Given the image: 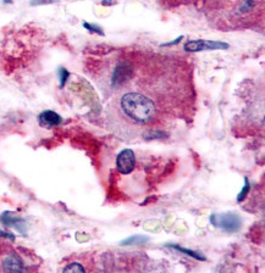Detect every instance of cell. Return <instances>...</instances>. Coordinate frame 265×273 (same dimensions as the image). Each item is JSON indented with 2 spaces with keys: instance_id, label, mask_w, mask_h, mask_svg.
Wrapping results in <instances>:
<instances>
[{
  "instance_id": "obj_1",
  "label": "cell",
  "mask_w": 265,
  "mask_h": 273,
  "mask_svg": "<svg viewBox=\"0 0 265 273\" xmlns=\"http://www.w3.org/2000/svg\"><path fill=\"white\" fill-rule=\"evenodd\" d=\"M120 109L127 118L138 124L148 123L155 116L153 100L136 92L126 93L120 98Z\"/></svg>"
},
{
  "instance_id": "obj_2",
  "label": "cell",
  "mask_w": 265,
  "mask_h": 273,
  "mask_svg": "<svg viewBox=\"0 0 265 273\" xmlns=\"http://www.w3.org/2000/svg\"><path fill=\"white\" fill-rule=\"evenodd\" d=\"M210 223L213 226L219 227V228L227 233H235L241 228L242 221L239 218L238 215L233 212H226V213H220V215H216L213 213L210 216Z\"/></svg>"
},
{
  "instance_id": "obj_3",
  "label": "cell",
  "mask_w": 265,
  "mask_h": 273,
  "mask_svg": "<svg viewBox=\"0 0 265 273\" xmlns=\"http://www.w3.org/2000/svg\"><path fill=\"white\" fill-rule=\"evenodd\" d=\"M184 49L188 53H198L203 50H226L229 49V44L224 42L216 41H205V39H196V41H188L185 43Z\"/></svg>"
},
{
  "instance_id": "obj_4",
  "label": "cell",
  "mask_w": 265,
  "mask_h": 273,
  "mask_svg": "<svg viewBox=\"0 0 265 273\" xmlns=\"http://www.w3.org/2000/svg\"><path fill=\"white\" fill-rule=\"evenodd\" d=\"M136 158L135 153L131 149H125L116 158V167L121 175H130L135 169Z\"/></svg>"
},
{
  "instance_id": "obj_5",
  "label": "cell",
  "mask_w": 265,
  "mask_h": 273,
  "mask_svg": "<svg viewBox=\"0 0 265 273\" xmlns=\"http://www.w3.org/2000/svg\"><path fill=\"white\" fill-rule=\"evenodd\" d=\"M0 269L4 272H22L25 269L21 257L16 252H7L0 258Z\"/></svg>"
},
{
  "instance_id": "obj_6",
  "label": "cell",
  "mask_w": 265,
  "mask_h": 273,
  "mask_svg": "<svg viewBox=\"0 0 265 273\" xmlns=\"http://www.w3.org/2000/svg\"><path fill=\"white\" fill-rule=\"evenodd\" d=\"M132 76V66L130 62H121L114 68L113 78H111V85L115 88L120 87L127 82Z\"/></svg>"
},
{
  "instance_id": "obj_7",
  "label": "cell",
  "mask_w": 265,
  "mask_h": 273,
  "mask_svg": "<svg viewBox=\"0 0 265 273\" xmlns=\"http://www.w3.org/2000/svg\"><path fill=\"white\" fill-rule=\"evenodd\" d=\"M38 122L42 127L53 128V127L59 126V124L62 122V118L59 113L54 112V111L47 110V111H43L41 115L38 116Z\"/></svg>"
},
{
  "instance_id": "obj_8",
  "label": "cell",
  "mask_w": 265,
  "mask_h": 273,
  "mask_svg": "<svg viewBox=\"0 0 265 273\" xmlns=\"http://www.w3.org/2000/svg\"><path fill=\"white\" fill-rule=\"evenodd\" d=\"M0 221H2L5 226L15 227L17 230H20V232H22V233L26 232L24 220L20 217H17V216L14 215V213L4 212L2 215V217H0Z\"/></svg>"
},
{
  "instance_id": "obj_9",
  "label": "cell",
  "mask_w": 265,
  "mask_h": 273,
  "mask_svg": "<svg viewBox=\"0 0 265 273\" xmlns=\"http://www.w3.org/2000/svg\"><path fill=\"white\" fill-rule=\"evenodd\" d=\"M166 246L172 247V249L178 250V251L182 252V254H186L187 256H191V257L196 258V260H198V261H205V260H207V258H205L204 256L201 254V252L195 251V250L186 249V247H182V246H180V245H178V244H166Z\"/></svg>"
},
{
  "instance_id": "obj_10",
  "label": "cell",
  "mask_w": 265,
  "mask_h": 273,
  "mask_svg": "<svg viewBox=\"0 0 265 273\" xmlns=\"http://www.w3.org/2000/svg\"><path fill=\"white\" fill-rule=\"evenodd\" d=\"M148 240H149V237L136 234V235H132V237L125 239L121 244L122 245H139V244L147 243Z\"/></svg>"
},
{
  "instance_id": "obj_11",
  "label": "cell",
  "mask_w": 265,
  "mask_h": 273,
  "mask_svg": "<svg viewBox=\"0 0 265 273\" xmlns=\"http://www.w3.org/2000/svg\"><path fill=\"white\" fill-rule=\"evenodd\" d=\"M254 7H255L254 0H242V2L239 3V5H238L237 14L248 13V11H250L252 9H254Z\"/></svg>"
},
{
  "instance_id": "obj_12",
  "label": "cell",
  "mask_w": 265,
  "mask_h": 273,
  "mask_svg": "<svg viewBox=\"0 0 265 273\" xmlns=\"http://www.w3.org/2000/svg\"><path fill=\"white\" fill-rule=\"evenodd\" d=\"M62 271L64 272H85V268L83 266H82L81 263L71 262V263H68L67 266L62 269Z\"/></svg>"
},
{
  "instance_id": "obj_13",
  "label": "cell",
  "mask_w": 265,
  "mask_h": 273,
  "mask_svg": "<svg viewBox=\"0 0 265 273\" xmlns=\"http://www.w3.org/2000/svg\"><path fill=\"white\" fill-rule=\"evenodd\" d=\"M250 190V186H249V182H248V178H244V187L243 189L241 190V193H239L238 196H237V201L239 203V201H243L244 198H246L248 193H249Z\"/></svg>"
},
{
  "instance_id": "obj_14",
  "label": "cell",
  "mask_w": 265,
  "mask_h": 273,
  "mask_svg": "<svg viewBox=\"0 0 265 273\" xmlns=\"http://www.w3.org/2000/svg\"><path fill=\"white\" fill-rule=\"evenodd\" d=\"M83 27L85 28V30L90 31V32L97 33V34H99V36H104V32H103L102 28H101V27H98V26L91 25V24H88V22H84V24H83Z\"/></svg>"
},
{
  "instance_id": "obj_15",
  "label": "cell",
  "mask_w": 265,
  "mask_h": 273,
  "mask_svg": "<svg viewBox=\"0 0 265 273\" xmlns=\"http://www.w3.org/2000/svg\"><path fill=\"white\" fill-rule=\"evenodd\" d=\"M60 85H61V87H64L65 83H66V81H67V78L68 77H70V73H68V71L66 70V68H60Z\"/></svg>"
},
{
  "instance_id": "obj_16",
  "label": "cell",
  "mask_w": 265,
  "mask_h": 273,
  "mask_svg": "<svg viewBox=\"0 0 265 273\" xmlns=\"http://www.w3.org/2000/svg\"><path fill=\"white\" fill-rule=\"evenodd\" d=\"M58 2V0H33L31 4L32 5H42V4H50V3Z\"/></svg>"
},
{
  "instance_id": "obj_17",
  "label": "cell",
  "mask_w": 265,
  "mask_h": 273,
  "mask_svg": "<svg viewBox=\"0 0 265 273\" xmlns=\"http://www.w3.org/2000/svg\"><path fill=\"white\" fill-rule=\"evenodd\" d=\"M182 39H184V37H179V38H176L175 41H172V42H169V43H164V44L161 45V47H171V45H176L178 44V43H180L182 41Z\"/></svg>"
},
{
  "instance_id": "obj_18",
  "label": "cell",
  "mask_w": 265,
  "mask_h": 273,
  "mask_svg": "<svg viewBox=\"0 0 265 273\" xmlns=\"http://www.w3.org/2000/svg\"><path fill=\"white\" fill-rule=\"evenodd\" d=\"M0 237L8 238L10 239V240H15V235L10 234V233H7V232H3V230H0Z\"/></svg>"
},
{
  "instance_id": "obj_19",
  "label": "cell",
  "mask_w": 265,
  "mask_h": 273,
  "mask_svg": "<svg viewBox=\"0 0 265 273\" xmlns=\"http://www.w3.org/2000/svg\"><path fill=\"white\" fill-rule=\"evenodd\" d=\"M111 2H113V0H103V3H104L105 5H108V4H111Z\"/></svg>"
}]
</instances>
